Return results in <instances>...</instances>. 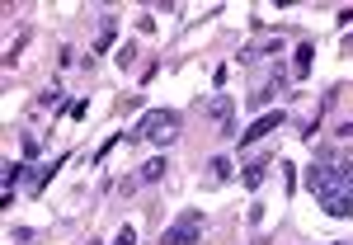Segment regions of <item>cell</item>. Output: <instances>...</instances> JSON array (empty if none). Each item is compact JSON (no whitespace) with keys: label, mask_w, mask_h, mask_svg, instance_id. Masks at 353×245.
<instances>
[{"label":"cell","mask_w":353,"mask_h":245,"mask_svg":"<svg viewBox=\"0 0 353 245\" xmlns=\"http://www.w3.org/2000/svg\"><path fill=\"white\" fill-rule=\"evenodd\" d=\"M198 236H203V208H184V213L161 231V245H193Z\"/></svg>","instance_id":"3957f363"},{"label":"cell","mask_w":353,"mask_h":245,"mask_svg":"<svg viewBox=\"0 0 353 245\" xmlns=\"http://www.w3.org/2000/svg\"><path fill=\"white\" fill-rule=\"evenodd\" d=\"M208 170H212V179H231V161H226V156H212V161H208Z\"/></svg>","instance_id":"4fadbf2b"},{"label":"cell","mask_w":353,"mask_h":245,"mask_svg":"<svg viewBox=\"0 0 353 245\" xmlns=\"http://www.w3.org/2000/svg\"><path fill=\"white\" fill-rule=\"evenodd\" d=\"M66 113H71V118H85V113H90V99H76V104H71Z\"/></svg>","instance_id":"ac0fdd59"},{"label":"cell","mask_w":353,"mask_h":245,"mask_svg":"<svg viewBox=\"0 0 353 245\" xmlns=\"http://www.w3.org/2000/svg\"><path fill=\"white\" fill-rule=\"evenodd\" d=\"M311 57H316V48H311V43H301V48H297V61H292V76H297V81H306V76H311Z\"/></svg>","instance_id":"8fae6325"},{"label":"cell","mask_w":353,"mask_h":245,"mask_svg":"<svg viewBox=\"0 0 353 245\" xmlns=\"http://www.w3.org/2000/svg\"><path fill=\"white\" fill-rule=\"evenodd\" d=\"M283 123H288V113H283V109H264V113H259V118H254V123H250V128H245L241 137H236V141H241V146H254V141H259V137L278 133V128H283Z\"/></svg>","instance_id":"277c9868"},{"label":"cell","mask_w":353,"mask_h":245,"mask_svg":"<svg viewBox=\"0 0 353 245\" xmlns=\"http://www.w3.org/2000/svg\"><path fill=\"white\" fill-rule=\"evenodd\" d=\"M19 52H24V38H19V43H14V48L5 52V66H10V71H14V61H19Z\"/></svg>","instance_id":"2e32d148"},{"label":"cell","mask_w":353,"mask_h":245,"mask_svg":"<svg viewBox=\"0 0 353 245\" xmlns=\"http://www.w3.org/2000/svg\"><path fill=\"white\" fill-rule=\"evenodd\" d=\"M273 90H283V66H273L269 81H259L254 90H250V109H264V104L273 99Z\"/></svg>","instance_id":"8992f818"},{"label":"cell","mask_w":353,"mask_h":245,"mask_svg":"<svg viewBox=\"0 0 353 245\" xmlns=\"http://www.w3.org/2000/svg\"><path fill=\"white\" fill-rule=\"evenodd\" d=\"M28 170H33V165H24V161H10V165H5V193H14V184H24Z\"/></svg>","instance_id":"30bf717a"},{"label":"cell","mask_w":353,"mask_h":245,"mask_svg":"<svg viewBox=\"0 0 353 245\" xmlns=\"http://www.w3.org/2000/svg\"><path fill=\"white\" fill-rule=\"evenodd\" d=\"M132 57H137L132 43H123V48H118V61H123V66H132Z\"/></svg>","instance_id":"e0dca14e"},{"label":"cell","mask_w":353,"mask_h":245,"mask_svg":"<svg viewBox=\"0 0 353 245\" xmlns=\"http://www.w3.org/2000/svg\"><path fill=\"white\" fill-rule=\"evenodd\" d=\"M113 38H118V19H104V33H99V43H94V52H109Z\"/></svg>","instance_id":"7c38bea8"},{"label":"cell","mask_w":353,"mask_h":245,"mask_svg":"<svg viewBox=\"0 0 353 245\" xmlns=\"http://www.w3.org/2000/svg\"><path fill=\"white\" fill-rule=\"evenodd\" d=\"M61 165H66V156H52V161H48V165H33V175H28V193L38 198V193L48 189V179H52V175H57V170H61Z\"/></svg>","instance_id":"52a82bcc"},{"label":"cell","mask_w":353,"mask_h":245,"mask_svg":"<svg viewBox=\"0 0 353 245\" xmlns=\"http://www.w3.org/2000/svg\"><path fill=\"white\" fill-rule=\"evenodd\" d=\"M179 123H184V118H179V113L174 109H146L141 113V123H137V133H141V141H174V137H179Z\"/></svg>","instance_id":"7a4b0ae2"},{"label":"cell","mask_w":353,"mask_h":245,"mask_svg":"<svg viewBox=\"0 0 353 245\" xmlns=\"http://www.w3.org/2000/svg\"><path fill=\"white\" fill-rule=\"evenodd\" d=\"M306 189L321 198L325 217H353V156L321 146L316 165L306 170Z\"/></svg>","instance_id":"6da1fadb"},{"label":"cell","mask_w":353,"mask_h":245,"mask_svg":"<svg viewBox=\"0 0 353 245\" xmlns=\"http://www.w3.org/2000/svg\"><path fill=\"white\" fill-rule=\"evenodd\" d=\"M334 245H344V241H334Z\"/></svg>","instance_id":"d6986e66"},{"label":"cell","mask_w":353,"mask_h":245,"mask_svg":"<svg viewBox=\"0 0 353 245\" xmlns=\"http://www.w3.org/2000/svg\"><path fill=\"white\" fill-rule=\"evenodd\" d=\"M208 113H212V123H217L226 137H241L236 133V104H231V95H217V99L208 104Z\"/></svg>","instance_id":"5b68a950"},{"label":"cell","mask_w":353,"mask_h":245,"mask_svg":"<svg viewBox=\"0 0 353 245\" xmlns=\"http://www.w3.org/2000/svg\"><path fill=\"white\" fill-rule=\"evenodd\" d=\"M113 245H137V231H132V226H118V236H113Z\"/></svg>","instance_id":"9a60e30c"},{"label":"cell","mask_w":353,"mask_h":245,"mask_svg":"<svg viewBox=\"0 0 353 245\" xmlns=\"http://www.w3.org/2000/svg\"><path fill=\"white\" fill-rule=\"evenodd\" d=\"M38 104H43V109H61V90H43V95H38Z\"/></svg>","instance_id":"5bb4252c"},{"label":"cell","mask_w":353,"mask_h":245,"mask_svg":"<svg viewBox=\"0 0 353 245\" xmlns=\"http://www.w3.org/2000/svg\"><path fill=\"white\" fill-rule=\"evenodd\" d=\"M165 170H170V161L156 156V161H146L141 170H137V179H141V184H156V179H165Z\"/></svg>","instance_id":"9c48e42d"},{"label":"cell","mask_w":353,"mask_h":245,"mask_svg":"<svg viewBox=\"0 0 353 245\" xmlns=\"http://www.w3.org/2000/svg\"><path fill=\"white\" fill-rule=\"evenodd\" d=\"M264 175H269V156H259V161H250V165H245L241 184H245V189H259V184H264Z\"/></svg>","instance_id":"ba28073f"}]
</instances>
